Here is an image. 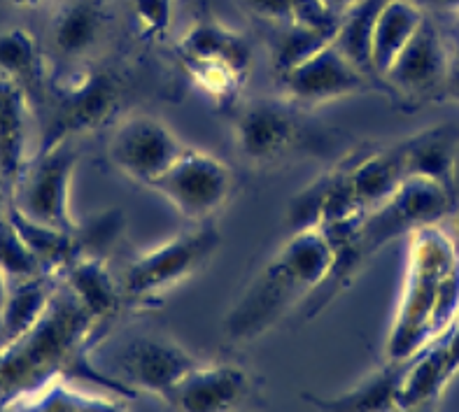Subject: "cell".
Instances as JSON below:
<instances>
[{"label":"cell","mask_w":459,"mask_h":412,"mask_svg":"<svg viewBox=\"0 0 459 412\" xmlns=\"http://www.w3.org/2000/svg\"><path fill=\"white\" fill-rule=\"evenodd\" d=\"M99 322L58 279L45 313L0 348V410L38 401L65 373H82Z\"/></svg>","instance_id":"1"},{"label":"cell","mask_w":459,"mask_h":412,"mask_svg":"<svg viewBox=\"0 0 459 412\" xmlns=\"http://www.w3.org/2000/svg\"><path fill=\"white\" fill-rule=\"evenodd\" d=\"M459 317V243L438 224L408 236L406 279L385 355L406 364L448 331Z\"/></svg>","instance_id":"2"},{"label":"cell","mask_w":459,"mask_h":412,"mask_svg":"<svg viewBox=\"0 0 459 412\" xmlns=\"http://www.w3.org/2000/svg\"><path fill=\"white\" fill-rule=\"evenodd\" d=\"M450 210H453V189H446L425 177H408L390 198H385L376 208L322 228L333 247L332 275L320 287L326 289L322 308L338 291L345 289L359 273L361 266L371 262L383 247L403 236H411L418 228L438 224Z\"/></svg>","instance_id":"3"},{"label":"cell","mask_w":459,"mask_h":412,"mask_svg":"<svg viewBox=\"0 0 459 412\" xmlns=\"http://www.w3.org/2000/svg\"><path fill=\"white\" fill-rule=\"evenodd\" d=\"M333 247L322 228L291 233L224 317L231 343H252L320 289L332 275Z\"/></svg>","instance_id":"4"},{"label":"cell","mask_w":459,"mask_h":412,"mask_svg":"<svg viewBox=\"0 0 459 412\" xmlns=\"http://www.w3.org/2000/svg\"><path fill=\"white\" fill-rule=\"evenodd\" d=\"M77 161L80 154L70 140L38 151V157L26 161L17 180L10 185L12 208L47 227L77 231L80 221L70 203Z\"/></svg>","instance_id":"5"},{"label":"cell","mask_w":459,"mask_h":412,"mask_svg":"<svg viewBox=\"0 0 459 412\" xmlns=\"http://www.w3.org/2000/svg\"><path fill=\"white\" fill-rule=\"evenodd\" d=\"M221 236L217 227L201 224L194 231L157 245L134 259L122 278V294L126 303H152L173 287L196 275L217 254Z\"/></svg>","instance_id":"6"},{"label":"cell","mask_w":459,"mask_h":412,"mask_svg":"<svg viewBox=\"0 0 459 412\" xmlns=\"http://www.w3.org/2000/svg\"><path fill=\"white\" fill-rule=\"evenodd\" d=\"M231 186L233 175L227 163L204 150L185 147L150 189L161 193L186 219L205 221L227 203Z\"/></svg>","instance_id":"7"},{"label":"cell","mask_w":459,"mask_h":412,"mask_svg":"<svg viewBox=\"0 0 459 412\" xmlns=\"http://www.w3.org/2000/svg\"><path fill=\"white\" fill-rule=\"evenodd\" d=\"M185 150L178 135L152 115H131L119 122L110 138V161L128 180L152 186Z\"/></svg>","instance_id":"8"},{"label":"cell","mask_w":459,"mask_h":412,"mask_svg":"<svg viewBox=\"0 0 459 412\" xmlns=\"http://www.w3.org/2000/svg\"><path fill=\"white\" fill-rule=\"evenodd\" d=\"M56 99L54 122L40 150L103 126L119 105V84L108 70L87 68L65 82Z\"/></svg>","instance_id":"9"},{"label":"cell","mask_w":459,"mask_h":412,"mask_svg":"<svg viewBox=\"0 0 459 412\" xmlns=\"http://www.w3.org/2000/svg\"><path fill=\"white\" fill-rule=\"evenodd\" d=\"M280 80L290 99L303 105L329 103L367 89V73L357 68L333 40L282 73Z\"/></svg>","instance_id":"10"},{"label":"cell","mask_w":459,"mask_h":412,"mask_svg":"<svg viewBox=\"0 0 459 412\" xmlns=\"http://www.w3.org/2000/svg\"><path fill=\"white\" fill-rule=\"evenodd\" d=\"M198 364L201 361L192 352L163 338H135L117 352L115 359L122 382L161 399Z\"/></svg>","instance_id":"11"},{"label":"cell","mask_w":459,"mask_h":412,"mask_svg":"<svg viewBox=\"0 0 459 412\" xmlns=\"http://www.w3.org/2000/svg\"><path fill=\"white\" fill-rule=\"evenodd\" d=\"M250 394V378L233 364H198L175 384L163 401L175 410H231Z\"/></svg>","instance_id":"12"},{"label":"cell","mask_w":459,"mask_h":412,"mask_svg":"<svg viewBox=\"0 0 459 412\" xmlns=\"http://www.w3.org/2000/svg\"><path fill=\"white\" fill-rule=\"evenodd\" d=\"M450 61L448 49L443 45L441 33L431 19L425 17L408 40L394 64L385 73V80L390 82L396 91L411 93V96H427L437 91L448 82Z\"/></svg>","instance_id":"13"},{"label":"cell","mask_w":459,"mask_h":412,"mask_svg":"<svg viewBox=\"0 0 459 412\" xmlns=\"http://www.w3.org/2000/svg\"><path fill=\"white\" fill-rule=\"evenodd\" d=\"M297 119L285 105L255 100L240 112L236 122V142L245 161L266 166L282 159L297 145Z\"/></svg>","instance_id":"14"},{"label":"cell","mask_w":459,"mask_h":412,"mask_svg":"<svg viewBox=\"0 0 459 412\" xmlns=\"http://www.w3.org/2000/svg\"><path fill=\"white\" fill-rule=\"evenodd\" d=\"M402 151L408 177H425L446 189H453L459 151L457 128L450 124L425 128L402 140Z\"/></svg>","instance_id":"15"},{"label":"cell","mask_w":459,"mask_h":412,"mask_svg":"<svg viewBox=\"0 0 459 412\" xmlns=\"http://www.w3.org/2000/svg\"><path fill=\"white\" fill-rule=\"evenodd\" d=\"M348 177L361 212L383 203L408 180L402 142L348 161Z\"/></svg>","instance_id":"16"},{"label":"cell","mask_w":459,"mask_h":412,"mask_svg":"<svg viewBox=\"0 0 459 412\" xmlns=\"http://www.w3.org/2000/svg\"><path fill=\"white\" fill-rule=\"evenodd\" d=\"M29 147V99L19 80L0 75V175L7 185L26 166Z\"/></svg>","instance_id":"17"},{"label":"cell","mask_w":459,"mask_h":412,"mask_svg":"<svg viewBox=\"0 0 459 412\" xmlns=\"http://www.w3.org/2000/svg\"><path fill=\"white\" fill-rule=\"evenodd\" d=\"M73 289L82 305L96 317V322L112 320L124 301L122 282H117L100 256L82 254L73 266L61 275Z\"/></svg>","instance_id":"18"},{"label":"cell","mask_w":459,"mask_h":412,"mask_svg":"<svg viewBox=\"0 0 459 412\" xmlns=\"http://www.w3.org/2000/svg\"><path fill=\"white\" fill-rule=\"evenodd\" d=\"M425 21V10L415 0H387L376 19L371 38V65L376 75H385L420 23Z\"/></svg>","instance_id":"19"},{"label":"cell","mask_w":459,"mask_h":412,"mask_svg":"<svg viewBox=\"0 0 459 412\" xmlns=\"http://www.w3.org/2000/svg\"><path fill=\"white\" fill-rule=\"evenodd\" d=\"M7 217H10V221L23 238L26 247L33 252V256L38 259V263H40L45 273L61 278L84 254L77 231H64V228L47 227V224H40V221L23 217L12 205Z\"/></svg>","instance_id":"20"},{"label":"cell","mask_w":459,"mask_h":412,"mask_svg":"<svg viewBox=\"0 0 459 412\" xmlns=\"http://www.w3.org/2000/svg\"><path fill=\"white\" fill-rule=\"evenodd\" d=\"M178 54H180V61H210V58L227 61L243 73H247L252 64L247 40L215 19L194 23L178 42Z\"/></svg>","instance_id":"21"},{"label":"cell","mask_w":459,"mask_h":412,"mask_svg":"<svg viewBox=\"0 0 459 412\" xmlns=\"http://www.w3.org/2000/svg\"><path fill=\"white\" fill-rule=\"evenodd\" d=\"M105 30V10L99 0H64L54 14L52 42L65 56L87 54Z\"/></svg>","instance_id":"22"},{"label":"cell","mask_w":459,"mask_h":412,"mask_svg":"<svg viewBox=\"0 0 459 412\" xmlns=\"http://www.w3.org/2000/svg\"><path fill=\"white\" fill-rule=\"evenodd\" d=\"M411 361L413 364L403 371L402 384H399V410H413V408L437 403L438 396L453 380L446 364V352L438 340H434Z\"/></svg>","instance_id":"23"},{"label":"cell","mask_w":459,"mask_h":412,"mask_svg":"<svg viewBox=\"0 0 459 412\" xmlns=\"http://www.w3.org/2000/svg\"><path fill=\"white\" fill-rule=\"evenodd\" d=\"M58 279H61L58 275L49 273L10 279L5 308H3V314H0V322H3L7 338L26 331L45 313L47 303L52 301V294L56 291Z\"/></svg>","instance_id":"24"},{"label":"cell","mask_w":459,"mask_h":412,"mask_svg":"<svg viewBox=\"0 0 459 412\" xmlns=\"http://www.w3.org/2000/svg\"><path fill=\"white\" fill-rule=\"evenodd\" d=\"M385 3L387 0H357L341 17L338 30L333 35V45L367 75H376L371 65V38L376 19Z\"/></svg>","instance_id":"25"},{"label":"cell","mask_w":459,"mask_h":412,"mask_svg":"<svg viewBox=\"0 0 459 412\" xmlns=\"http://www.w3.org/2000/svg\"><path fill=\"white\" fill-rule=\"evenodd\" d=\"M392 366L373 373L359 387L350 390L345 396L315 401L317 408L332 410H399V384H402L403 364L390 361Z\"/></svg>","instance_id":"26"},{"label":"cell","mask_w":459,"mask_h":412,"mask_svg":"<svg viewBox=\"0 0 459 412\" xmlns=\"http://www.w3.org/2000/svg\"><path fill=\"white\" fill-rule=\"evenodd\" d=\"M0 75L30 82L42 75V54L29 30L12 29L0 33Z\"/></svg>","instance_id":"27"},{"label":"cell","mask_w":459,"mask_h":412,"mask_svg":"<svg viewBox=\"0 0 459 412\" xmlns=\"http://www.w3.org/2000/svg\"><path fill=\"white\" fill-rule=\"evenodd\" d=\"M332 40V35L325 33V30L287 21V29L280 33L273 49V64L275 70H278V75H282V73H287L290 68L299 65L303 58H308L310 54H315L320 47H325L326 42Z\"/></svg>","instance_id":"28"},{"label":"cell","mask_w":459,"mask_h":412,"mask_svg":"<svg viewBox=\"0 0 459 412\" xmlns=\"http://www.w3.org/2000/svg\"><path fill=\"white\" fill-rule=\"evenodd\" d=\"M182 65L192 75L194 84L215 100L233 99L238 89L243 87L245 75H247L243 70L233 68L227 61H215V58H210V61H182Z\"/></svg>","instance_id":"29"},{"label":"cell","mask_w":459,"mask_h":412,"mask_svg":"<svg viewBox=\"0 0 459 412\" xmlns=\"http://www.w3.org/2000/svg\"><path fill=\"white\" fill-rule=\"evenodd\" d=\"M0 268L5 270L10 279L45 273L38 259L33 256V252L26 247L23 238L10 221V217L0 221Z\"/></svg>","instance_id":"30"},{"label":"cell","mask_w":459,"mask_h":412,"mask_svg":"<svg viewBox=\"0 0 459 412\" xmlns=\"http://www.w3.org/2000/svg\"><path fill=\"white\" fill-rule=\"evenodd\" d=\"M135 19L143 33L150 38H163L173 19V0H134Z\"/></svg>","instance_id":"31"},{"label":"cell","mask_w":459,"mask_h":412,"mask_svg":"<svg viewBox=\"0 0 459 412\" xmlns=\"http://www.w3.org/2000/svg\"><path fill=\"white\" fill-rule=\"evenodd\" d=\"M438 343H441L443 352H446V364H448V373L455 378V375L459 373V317H457V322L450 326L448 331L438 338Z\"/></svg>","instance_id":"32"},{"label":"cell","mask_w":459,"mask_h":412,"mask_svg":"<svg viewBox=\"0 0 459 412\" xmlns=\"http://www.w3.org/2000/svg\"><path fill=\"white\" fill-rule=\"evenodd\" d=\"M320 3L326 7V10L332 12V14H336V17H343L345 12L355 5L357 0H320Z\"/></svg>","instance_id":"33"},{"label":"cell","mask_w":459,"mask_h":412,"mask_svg":"<svg viewBox=\"0 0 459 412\" xmlns=\"http://www.w3.org/2000/svg\"><path fill=\"white\" fill-rule=\"evenodd\" d=\"M422 10L425 7H437V10H448V12H455L459 10V0H415Z\"/></svg>","instance_id":"34"},{"label":"cell","mask_w":459,"mask_h":412,"mask_svg":"<svg viewBox=\"0 0 459 412\" xmlns=\"http://www.w3.org/2000/svg\"><path fill=\"white\" fill-rule=\"evenodd\" d=\"M5 177L0 175V221L5 219L7 212H10V192H5Z\"/></svg>","instance_id":"35"},{"label":"cell","mask_w":459,"mask_h":412,"mask_svg":"<svg viewBox=\"0 0 459 412\" xmlns=\"http://www.w3.org/2000/svg\"><path fill=\"white\" fill-rule=\"evenodd\" d=\"M446 84H448V91H450V96H453L455 100H459V68H450V73H448V82H446Z\"/></svg>","instance_id":"36"},{"label":"cell","mask_w":459,"mask_h":412,"mask_svg":"<svg viewBox=\"0 0 459 412\" xmlns=\"http://www.w3.org/2000/svg\"><path fill=\"white\" fill-rule=\"evenodd\" d=\"M7 291H10V278H7L5 270L0 268V314H3V308H5Z\"/></svg>","instance_id":"37"},{"label":"cell","mask_w":459,"mask_h":412,"mask_svg":"<svg viewBox=\"0 0 459 412\" xmlns=\"http://www.w3.org/2000/svg\"><path fill=\"white\" fill-rule=\"evenodd\" d=\"M10 3L17 7H35V5H40L42 0H10Z\"/></svg>","instance_id":"38"},{"label":"cell","mask_w":459,"mask_h":412,"mask_svg":"<svg viewBox=\"0 0 459 412\" xmlns=\"http://www.w3.org/2000/svg\"><path fill=\"white\" fill-rule=\"evenodd\" d=\"M453 56H455V68H459V33L455 38V47H453Z\"/></svg>","instance_id":"39"},{"label":"cell","mask_w":459,"mask_h":412,"mask_svg":"<svg viewBox=\"0 0 459 412\" xmlns=\"http://www.w3.org/2000/svg\"><path fill=\"white\" fill-rule=\"evenodd\" d=\"M453 19H455V30L459 33V10L453 12Z\"/></svg>","instance_id":"40"},{"label":"cell","mask_w":459,"mask_h":412,"mask_svg":"<svg viewBox=\"0 0 459 412\" xmlns=\"http://www.w3.org/2000/svg\"><path fill=\"white\" fill-rule=\"evenodd\" d=\"M455 231H457V243H459V212L455 215Z\"/></svg>","instance_id":"41"}]
</instances>
